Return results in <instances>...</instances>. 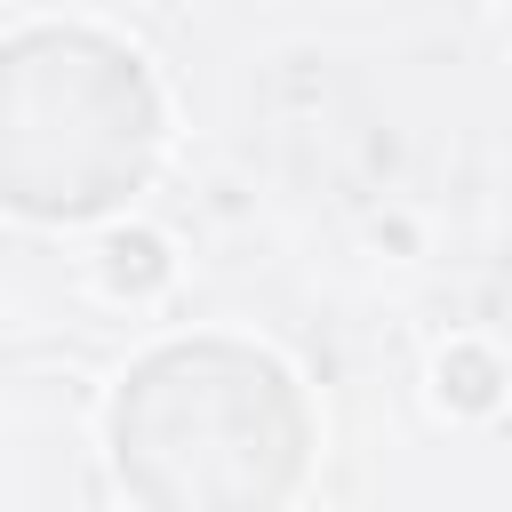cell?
Instances as JSON below:
<instances>
[{
	"instance_id": "1",
	"label": "cell",
	"mask_w": 512,
	"mask_h": 512,
	"mask_svg": "<svg viewBox=\"0 0 512 512\" xmlns=\"http://www.w3.org/2000/svg\"><path fill=\"white\" fill-rule=\"evenodd\" d=\"M288 376L232 344H184L120 392V472L152 504H264L296 480Z\"/></svg>"
}]
</instances>
